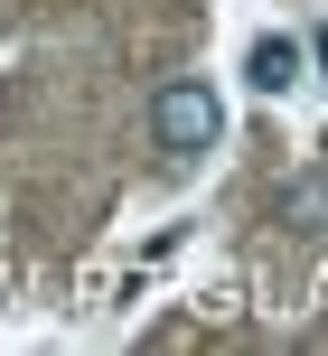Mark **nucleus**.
Returning a JSON list of instances; mask_svg holds the SVG:
<instances>
[{"label": "nucleus", "mask_w": 328, "mask_h": 356, "mask_svg": "<svg viewBox=\"0 0 328 356\" xmlns=\"http://www.w3.org/2000/svg\"><path fill=\"white\" fill-rule=\"evenodd\" d=\"M216 94L197 85V75H179V85H160V104H150V131H160V150H206L216 141Z\"/></svg>", "instance_id": "obj_1"}, {"label": "nucleus", "mask_w": 328, "mask_h": 356, "mask_svg": "<svg viewBox=\"0 0 328 356\" xmlns=\"http://www.w3.org/2000/svg\"><path fill=\"white\" fill-rule=\"evenodd\" d=\"M291 75H300V47H291V38H263V47H254V85H263V94H281Z\"/></svg>", "instance_id": "obj_2"}]
</instances>
